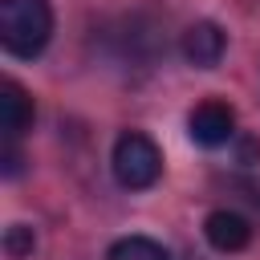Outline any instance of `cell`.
<instances>
[{"mask_svg":"<svg viewBox=\"0 0 260 260\" xmlns=\"http://www.w3.org/2000/svg\"><path fill=\"white\" fill-rule=\"evenodd\" d=\"M53 41V4L49 0H0V45L8 57L32 61Z\"/></svg>","mask_w":260,"mask_h":260,"instance_id":"6da1fadb","label":"cell"},{"mask_svg":"<svg viewBox=\"0 0 260 260\" xmlns=\"http://www.w3.org/2000/svg\"><path fill=\"white\" fill-rule=\"evenodd\" d=\"M110 171L118 179V187L126 191H146L158 183L162 175V150L154 146L150 134L142 130H122L114 138V150H110Z\"/></svg>","mask_w":260,"mask_h":260,"instance_id":"7a4b0ae2","label":"cell"},{"mask_svg":"<svg viewBox=\"0 0 260 260\" xmlns=\"http://www.w3.org/2000/svg\"><path fill=\"white\" fill-rule=\"evenodd\" d=\"M187 134H191V142L215 150V146L236 138V110L228 102H219V98H207L187 114Z\"/></svg>","mask_w":260,"mask_h":260,"instance_id":"3957f363","label":"cell"},{"mask_svg":"<svg viewBox=\"0 0 260 260\" xmlns=\"http://www.w3.org/2000/svg\"><path fill=\"white\" fill-rule=\"evenodd\" d=\"M228 53V37L215 20H195L187 32H183V57L195 65V69H215Z\"/></svg>","mask_w":260,"mask_h":260,"instance_id":"277c9868","label":"cell"},{"mask_svg":"<svg viewBox=\"0 0 260 260\" xmlns=\"http://www.w3.org/2000/svg\"><path fill=\"white\" fill-rule=\"evenodd\" d=\"M203 236H207V244H211L215 252L232 256V252H244V248H248V240H252V223H248L240 211L219 207V211H207V219H203Z\"/></svg>","mask_w":260,"mask_h":260,"instance_id":"5b68a950","label":"cell"},{"mask_svg":"<svg viewBox=\"0 0 260 260\" xmlns=\"http://www.w3.org/2000/svg\"><path fill=\"white\" fill-rule=\"evenodd\" d=\"M32 118H37V106H32L28 89L8 77L0 85V130H4V138L16 142L20 134H28L32 130Z\"/></svg>","mask_w":260,"mask_h":260,"instance_id":"8992f818","label":"cell"},{"mask_svg":"<svg viewBox=\"0 0 260 260\" xmlns=\"http://www.w3.org/2000/svg\"><path fill=\"white\" fill-rule=\"evenodd\" d=\"M106 260H171V252L150 236H122L110 244Z\"/></svg>","mask_w":260,"mask_h":260,"instance_id":"52a82bcc","label":"cell"},{"mask_svg":"<svg viewBox=\"0 0 260 260\" xmlns=\"http://www.w3.org/2000/svg\"><path fill=\"white\" fill-rule=\"evenodd\" d=\"M32 244H37V236H32V228H24V223H12V228L4 232V252H8L12 260L28 256V252H32Z\"/></svg>","mask_w":260,"mask_h":260,"instance_id":"ba28073f","label":"cell"}]
</instances>
